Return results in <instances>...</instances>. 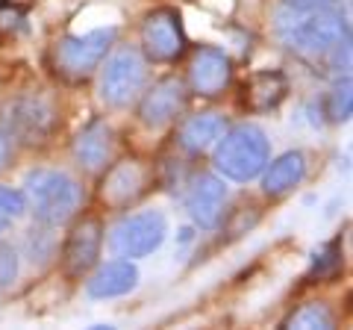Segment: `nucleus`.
Returning <instances> with one entry per match:
<instances>
[{
    "label": "nucleus",
    "mask_w": 353,
    "mask_h": 330,
    "mask_svg": "<svg viewBox=\"0 0 353 330\" xmlns=\"http://www.w3.org/2000/svg\"><path fill=\"white\" fill-rule=\"evenodd\" d=\"M18 278V254L15 248L0 245V286H9Z\"/></svg>",
    "instance_id": "23"
},
{
    "label": "nucleus",
    "mask_w": 353,
    "mask_h": 330,
    "mask_svg": "<svg viewBox=\"0 0 353 330\" xmlns=\"http://www.w3.org/2000/svg\"><path fill=\"white\" fill-rule=\"evenodd\" d=\"M285 95H289V77L283 71H256L250 74V80L241 89V106L248 113H271L285 101Z\"/></svg>",
    "instance_id": "14"
},
{
    "label": "nucleus",
    "mask_w": 353,
    "mask_h": 330,
    "mask_svg": "<svg viewBox=\"0 0 353 330\" xmlns=\"http://www.w3.org/2000/svg\"><path fill=\"white\" fill-rule=\"evenodd\" d=\"M9 222H12V218H9V215L3 213V206H0V233H3V230L9 227Z\"/></svg>",
    "instance_id": "26"
},
{
    "label": "nucleus",
    "mask_w": 353,
    "mask_h": 330,
    "mask_svg": "<svg viewBox=\"0 0 353 330\" xmlns=\"http://www.w3.org/2000/svg\"><path fill=\"white\" fill-rule=\"evenodd\" d=\"M148 62L139 48H121L109 57L101 74V101L112 109H124L145 92Z\"/></svg>",
    "instance_id": "5"
},
{
    "label": "nucleus",
    "mask_w": 353,
    "mask_h": 330,
    "mask_svg": "<svg viewBox=\"0 0 353 330\" xmlns=\"http://www.w3.org/2000/svg\"><path fill=\"white\" fill-rule=\"evenodd\" d=\"M230 77H233V65H230V57L221 48L201 45L194 50L189 65V86L194 95L218 97L230 86Z\"/></svg>",
    "instance_id": "12"
},
{
    "label": "nucleus",
    "mask_w": 353,
    "mask_h": 330,
    "mask_svg": "<svg viewBox=\"0 0 353 330\" xmlns=\"http://www.w3.org/2000/svg\"><path fill=\"white\" fill-rule=\"evenodd\" d=\"M294 21L283 27L285 48L309 68L345 77L350 74V21L339 9H321V12H292Z\"/></svg>",
    "instance_id": "1"
},
{
    "label": "nucleus",
    "mask_w": 353,
    "mask_h": 330,
    "mask_svg": "<svg viewBox=\"0 0 353 330\" xmlns=\"http://www.w3.org/2000/svg\"><path fill=\"white\" fill-rule=\"evenodd\" d=\"M0 206H3V213L9 218H21L27 213V197L24 192L12 189V186H0Z\"/></svg>",
    "instance_id": "22"
},
{
    "label": "nucleus",
    "mask_w": 353,
    "mask_h": 330,
    "mask_svg": "<svg viewBox=\"0 0 353 330\" xmlns=\"http://www.w3.org/2000/svg\"><path fill=\"white\" fill-rule=\"evenodd\" d=\"M74 159L83 171L88 174H101L112 165L115 153V133L106 121H88L80 130V136L74 139Z\"/></svg>",
    "instance_id": "13"
},
{
    "label": "nucleus",
    "mask_w": 353,
    "mask_h": 330,
    "mask_svg": "<svg viewBox=\"0 0 353 330\" xmlns=\"http://www.w3.org/2000/svg\"><path fill=\"white\" fill-rule=\"evenodd\" d=\"M283 6L289 9V12H321V9H336L339 0H283Z\"/></svg>",
    "instance_id": "24"
},
{
    "label": "nucleus",
    "mask_w": 353,
    "mask_h": 330,
    "mask_svg": "<svg viewBox=\"0 0 353 330\" xmlns=\"http://www.w3.org/2000/svg\"><path fill=\"white\" fill-rule=\"evenodd\" d=\"M57 109L44 97H15L3 106L0 124H3L6 139L21 142V145H41L57 130Z\"/></svg>",
    "instance_id": "6"
},
{
    "label": "nucleus",
    "mask_w": 353,
    "mask_h": 330,
    "mask_svg": "<svg viewBox=\"0 0 353 330\" xmlns=\"http://www.w3.org/2000/svg\"><path fill=\"white\" fill-rule=\"evenodd\" d=\"M321 113L327 115V121H333V124H341V121L350 118V113H353V86H350V74L336 77L333 89L327 92L324 104H321Z\"/></svg>",
    "instance_id": "20"
},
{
    "label": "nucleus",
    "mask_w": 353,
    "mask_h": 330,
    "mask_svg": "<svg viewBox=\"0 0 353 330\" xmlns=\"http://www.w3.org/2000/svg\"><path fill=\"white\" fill-rule=\"evenodd\" d=\"M341 271V242L330 239L312 254V266H309L306 280L309 283H327Z\"/></svg>",
    "instance_id": "19"
},
{
    "label": "nucleus",
    "mask_w": 353,
    "mask_h": 330,
    "mask_svg": "<svg viewBox=\"0 0 353 330\" xmlns=\"http://www.w3.org/2000/svg\"><path fill=\"white\" fill-rule=\"evenodd\" d=\"M183 18L171 6H159L141 21V57L150 62H176L185 53Z\"/></svg>",
    "instance_id": "8"
},
{
    "label": "nucleus",
    "mask_w": 353,
    "mask_h": 330,
    "mask_svg": "<svg viewBox=\"0 0 353 330\" xmlns=\"http://www.w3.org/2000/svg\"><path fill=\"white\" fill-rule=\"evenodd\" d=\"M227 133V118L218 113H201L183 121L180 133H176V142H180L183 151L189 153H206L209 148L218 145V139Z\"/></svg>",
    "instance_id": "16"
},
{
    "label": "nucleus",
    "mask_w": 353,
    "mask_h": 330,
    "mask_svg": "<svg viewBox=\"0 0 353 330\" xmlns=\"http://www.w3.org/2000/svg\"><path fill=\"white\" fill-rule=\"evenodd\" d=\"M139 121L150 130H159L165 124H171L185 109V97L189 89L180 77H162L159 83H153L148 92L139 95Z\"/></svg>",
    "instance_id": "10"
},
{
    "label": "nucleus",
    "mask_w": 353,
    "mask_h": 330,
    "mask_svg": "<svg viewBox=\"0 0 353 330\" xmlns=\"http://www.w3.org/2000/svg\"><path fill=\"white\" fill-rule=\"evenodd\" d=\"M271 159V142L259 124H239L218 139L215 148V168L227 180L248 183L259 177Z\"/></svg>",
    "instance_id": "3"
},
{
    "label": "nucleus",
    "mask_w": 353,
    "mask_h": 330,
    "mask_svg": "<svg viewBox=\"0 0 353 330\" xmlns=\"http://www.w3.org/2000/svg\"><path fill=\"white\" fill-rule=\"evenodd\" d=\"M141 192V168L136 162H121L109 171V177L103 183V197L109 204L124 206L127 201H132Z\"/></svg>",
    "instance_id": "18"
},
{
    "label": "nucleus",
    "mask_w": 353,
    "mask_h": 330,
    "mask_svg": "<svg viewBox=\"0 0 353 330\" xmlns=\"http://www.w3.org/2000/svg\"><path fill=\"white\" fill-rule=\"evenodd\" d=\"M230 192L224 180H218L215 174H197L185 189V210H189L192 222L203 230H212L221 224V218L227 213Z\"/></svg>",
    "instance_id": "11"
},
{
    "label": "nucleus",
    "mask_w": 353,
    "mask_h": 330,
    "mask_svg": "<svg viewBox=\"0 0 353 330\" xmlns=\"http://www.w3.org/2000/svg\"><path fill=\"white\" fill-rule=\"evenodd\" d=\"M303 177H306V157L301 151H285L283 157H277L268 165L262 189H265V195L280 197L285 192H292L294 186H301Z\"/></svg>",
    "instance_id": "17"
},
{
    "label": "nucleus",
    "mask_w": 353,
    "mask_h": 330,
    "mask_svg": "<svg viewBox=\"0 0 353 330\" xmlns=\"http://www.w3.org/2000/svg\"><path fill=\"white\" fill-rule=\"evenodd\" d=\"M101 248H103V222L94 215H85L80 218L68 239H65V248H62V269L68 278H83L88 274L97 260H101Z\"/></svg>",
    "instance_id": "9"
},
{
    "label": "nucleus",
    "mask_w": 353,
    "mask_h": 330,
    "mask_svg": "<svg viewBox=\"0 0 353 330\" xmlns=\"http://www.w3.org/2000/svg\"><path fill=\"white\" fill-rule=\"evenodd\" d=\"M136 286H139V269L130 260H115L94 271V278L85 283V292L88 298L106 301V298H121Z\"/></svg>",
    "instance_id": "15"
},
{
    "label": "nucleus",
    "mask_w": 353,
    "mask_h": 330,
    "mask_svg": "<svg viewBox=\"0 0 353 330\" xmlns=\"http://www.w3.org/2000/svg\"><path fill=\"white\" fill-rule=\"evenodd\" d=\"M24 197L30 201V210L39 224L57 227L80 210L83 186L65 171L36 168L24 177Z\"/></svg>",
    "instance_id": "2"
},
{
    "label": "nucleus",
    "mask_w": 353,
    "mask_h": 330,
    "mask_svg": "<svg viewBox=\"0 0 353 330\" xmlns=\"http://www.w3.org/2000/svg\"><path fill=\"white\" fill-rule=\"evenodd\" d=\"M118 30L115 27H101L83 36H65L50 48V68L53 74L65 83H85L101 62L106 59L109 48L115 45Z\"/></svg>",
    "instance_id": "4"
},
{
    "label": "nucleus",
    "mask_w": 353,
    "mask_h": 330,
    "mask_svg": "<svg viewBox=\"0 0 353 330\" xmlns=\"http://www.w3.org/2000/svg\"><path fill=\"white\" fill-rule=\"evenodd\" d=\"M283 327H289V330H330V327H336V318L324 304L312 301V304H303L301 310H294L283 322Z\"/></svg>",
    "instance_id": "21"
},
{
    "label": "nucleus",
    "mask_w": 353,
    "mask_h": 330,
    "mask_svg": "<svg viewBox=\"0 0 353 330\" xmlns=\"http://www.w3.org/2000/svg\"><path fill=\"white\" fill-rule=\"evenodd\" d=\"M9 157H12V148H9V139H6V133L0 130V171L9 165Z\"/></svg>",
    "instance_id": "25"
},
{
    "label": "nucleus",
    "mask_w": 353,
    "mask_h": 330,
    "mask_svg": "<svg viewBox=\"0 0 353 330\" xmlns=\"http://www.w3.org/2000/svg\"><path fill=\"white\" fill-rule=\"evenodd\" d=\"M165 236H168V218L159 210H141V213L124 215L112 227L109 248H112L118 257L139 260V257L153 254L165 242Z\"/></svg>",
    "instance_id": "7"
}]
</instances>
